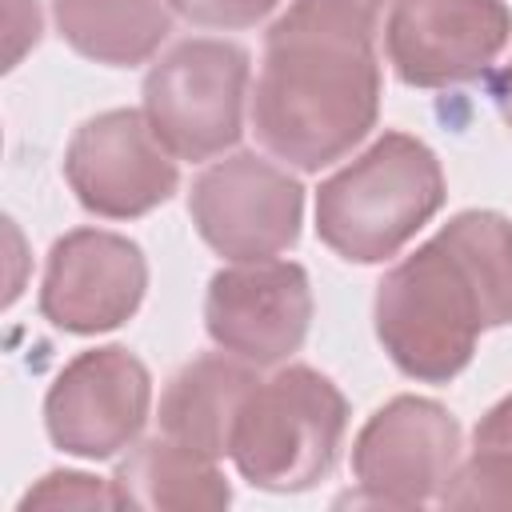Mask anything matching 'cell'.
Listing matches in <instances>:
<instances>
[{
    "mask_svg": "<svg viewBox=\"0 0 512 512\" xmlns=\"http://www.w3.org/2000/svg\"><path fill=\"white\" fill-rule=\"evenodd\" d=\"M152 412V376L124 344L72 356L44 396L48 440L76 460H112L132 448Z\"/></svg>",
    "mask_w": 512,
    "mask_h": 512,
    "instance_id": "ba28073f",
    "label": "cell"
},
{
    "mask_svg": "<svg viewBox=\"0 0 512 512\" xmlns=\"http://www.w3.org/2000/svg\"><path fill=\"white\" fill-rule=\"evenodd\" d=\"M176 16H184L196 28H220V32H236V28H252L264 16H272L280 8V0H168Z\"/></svg>",
    "mask_w": 512,
    "mask_h": 512,
    "instance_id": "ac0fdd59",
    "label": "cell"
},
{
    "mask_svg": "<svg viewBox=\"0 0 512 512\" xmlns=\"http://www.w3.org/2000/svg\"><path fill=\"white\" fill-rule=\"evenodd\" d=\"M492 100H496V112L500 120L512 128V60L492 76Z\"/></svg>",
    "mask_w": 512,
    "mask_h": 512,
    "instance_id": "44dd1931",
    "label": "cell"
},
{
    "mask_svg": "<svg viewBox=\"0 0 512 512\" xmlns=\"http://www.w3.org/2000/svg\"><path fill=\"white\" fill-rule=\"evenodd\" d=\"M40 40V8L36 0H8V56L4 68H16L28 48Z\"/></svg>",
    "mask_w": 512,
    "mask_h": 512,
    "instance_id": "d6986e66",
    "label": "cell"
},
{
    "mask_svg": "<svg viewBox=\"0 0 512 512\" xmlns=\"http://www.w3.org/2000/svg\"><path fill=\"white\" fill-rule=\"evenodd\" d=\"M472 448H504L512 452V392L496 400L472 428Z\"/></svg>",
    "mask_w": 512,
    "mask_h": 512,
    "instance_id": "ffe728a7",
    "label": "cell"
},
{
    "mask_svg": "<svg viewBox=\"0 0 512 512\" xmlns=\"http://www.w3.org/2000/svg\"><path fill=\"white\" fill-rule=\"evenodd\" d=\"M448 184L436 152L384 132L316 188V236L348 264L392 260L440 208Z\"/></svg>",
    "mask_w": 512,
    "mask_h": 512,
    "instance_id": "3957f363",
    "label": "cell"
},
{
    "mask_svg": "<svg viewBox=\"0 0 512 512\" xmlns=\"http://www.w3.org/2000/svg\"><path fill=\"white\" fill-rule=\"evenodd\" d=\"M148 292V260L136 240L108 228L64 232L44 260L40 316L72 336L128 324Z\"/></svg>",
    "mask_w": 512,
    "mask_h": 512,
    "instance_id": "7c38bea8",
    "label": "cell"
},
{
    "mask_svg": "<svg viewBox=\"0 0 512 512\" xmlns=\"http://www.w3.org/2000/svg\"><path fill=\"white\" fill-rule=\"evenodd\" d=\"M256 384H260L256 364L224 348L192 356L160 392V408H156L160 432L200 456L224 460L232 452L236 416Z\"/></svg>",
    "mask_w": 512,
    "mask_h": 512,
    "instance_id": "4fadbf2b",
    "label": "cell"
},
{
    "mask_svg": "<svg viewBox=\"0 0 512 512\" xmlns=\"http://www.w3.org/2000/svg\"><path fill=\"white\" fill-rule=\"evenodd\" d=\"M196 236L224 260H268L300 240L304 184L268 156L228 152L188 188Z\"/></svg>",
    "mask_w": 512,
    "mask_h": 512,
    "instance_id": "8992f818",
    "label": "cell"
},
{
    "mask_svg": "<svg viewBox=\"0 0 512 512\" xmlns=\"http://www.w3.org/2000/svg\"><path fill=\"white\" fill-rule=\"evenodd\" d=\"M64 180L84 212L100 220H136L180 188V168L144 112L108 108L72 132Z\"/></svg>",
    "mask_w": 512,
    "mask_h": 512,
    "instance_id": "9c48e42d",
    "label": "cell"
},
{
    "mask_svg": "<svg viewBox=\"0 0 512 512\" xmlns=\"http://www.w3.org/2000/svg\"><path fill=\"white\" fill-rule=\"evenodd\" d=\"M252 64L232 40L172 44L144 76V116L176 160H212L240 144Z\"/></svg>",
    "mask_w": 512,
    "mask_h": 512,
    "instance_id": "5b68a950",
    "label": "cell"
},
{
    "mask_svg": "<svg viewBox=\"0 0 512 512\" xmlns=\"http://www.w3.org/2000/svg\"><path fill=\"white\" fill-rule=\"evenodd\" d=\"M60 40L84 60L136 68L160 52L172 32L168 0H52Z\"/></svg>",
    "mask_w": 512,
    "mask_h": 512,
    "instance_id": "9a60e30c",
    "label": "cell"
},
{
    "mask_svg": "<svg viewBox=\"0 0 512 512\" xmlns=\"http://www.w3.org/2000/svg\"><path fill=\"white\" fill-rule=\"evenodd\" d=\"M460 464V424L428 396H392L352 440V504L420 508L436 504Z\"/></svg>",
    "mask_w": 512,
    "mask_h": 512,
    "instance_id": "52a82bcc",
    "label": "cell"
},
{
    "mask_svg": "<svg viewBox=\"0 0 512 512\" xmlns=\"http://www.w3.org/2000/svg\"><path fill=\"white\" fill-rule=\"evenodd\" d=\"M32 508H120V500H116L112 480L56 468V472H44L20 496V512H32Z\"/></svg>",
    "mask_w": 512,
    "mask_h": 512,
    "instance_id": "e0dca14e",
    "label": "cell"
},
{
    "mask_svg": "<svg viewBox=\"0 0 512 512\" xmlns=\"http://www.w3.org/2000/svg\"><path fill=\"white\" fill-rule=\"evenodd\" d=\"M312 328V284L296 260H232L212 272L204 292V332L216 348L280 368L300 352Z\"/></svg>",
    "mask_w": 512,
    "mask_h": 512,
    "instance_id": "30bf717a",
    "label": "cell"
},
{
    "mask_svg": "<svg viewBox=\"0 0 512 512\" xmlns=\"http://www.w3.org/2000/svg\"><path fill=\"white\" fill-rule=\"evenodd\" d=\"M388 360L420 380H456L488 328L512 324V220L464 208L412 256L392 264L372 300Z\"/></svg>",
    "mask_w": 512,
    "mask_h": 512,
    "instance_id": "7a4b0ae2",
    "label": "cell"
},
{
    "mask_svg": "<svg viewBox=\"0 0 512 512\" xmlns=\"http://www.w3.org/2000/svg\"><path fill=\"white\" fill-rule=\"evenodd\" d=\"M380 4L288 0L272 20L248 96V124L268 156L320 172L376 128Z\"/></svg>",
    "mask_w": 512,
    "mask_h": 512,
    "instance_id": "6da1fadb",
    "label": "cell"
},
{
    "mask_svg": "<svg viewBox=\"0 0 512 512\" xmlns=\"http://www.w3.org/2000/svg\"><path fill=\"white\" fill-rule=\"evenodd\" d=\"M344 428L348 400L336 380L308 364H284L248 392L228 460L252 488L308 492L336 468Z\"/></svg>",
    "mask_w": 512,
    "mask_h": 512,
    "instance_id": "277c9868",
    "label": "cell"
},
{
    "mask_svg": "<svg viewBox=\"0 0 512 512\" xmlns=\"http://www.w3.org/2000/svg\"><path fill=\"white\" fill-rule=\"evenodd\" d=\"M384 56L408 88H448L484 76L512 40L504 0H392Z\"/></svg>",
    "mask_w": 512,
    "mask_h": 512,
    "instance_id": "8fae6325",
    "label": "cell"
},
{
    "mask_svg": "<svg viewBox=\"0 0 512 512\" xmlns=\"http://www.w3.org/2000/svg\"><path fill=\"white\" fill-rule=\"evenodd\" d=\"M112 488L120 508H152V512H188V508H228L232 484L220 472V460L200 456L172 436H152L132 444V452L116 464Z\"/></svg>",
    "mask_w": 512,
    "mask_h": 512,
    "instance_id": "5bb4252c",
    "label": "cell"
},
{
    "mask_svg": "<svg viewBox=\"0 0 512 512\" xmlns=\"http://www.w3.org/2000/svg\"><path fill=\"white\" fill-rule=\"evenodd\" d=\"M440 508H512V452L472 448L436 496Z\"/></svg>",
    "mask_w": 512,
    "mask_h": 512,
    "instance_id": "2e32d148",
    "label": "cell"
}]
</instances>
